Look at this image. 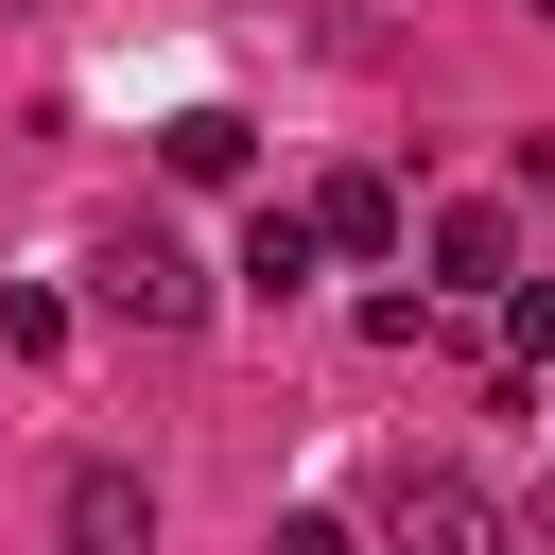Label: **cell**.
<instances>
[{
    "instance_id": "1",
    "label": "cell",
    "mask_w": 555,
    "mask_h": 555,
    "mask_svg": "<svg viewBox=\"0 0 555 555\" xmlns=\"http://www.w3.org/2000/svg\"><path fill=\"white\" fill-rule=\"evenodd\" d=\"M87 295H104L121 330H191V312H208V260H191L156 208H104V225H87Z\"/></svg>"
},
{
    "instance_id": "2",
    "label": "cell",
    "mask_w": 555,
    "mask_h": 555,
    "mask_svg": "<svg viewBox=\"0 0 555 555\" xmlns=\"http://www.w3.org/2000/svg\"><path fill=\"white\" fill-rule=\"evenodd\" d=\"M52 538H69V555H156V486H139L121 451H87V468L52 486Z\"/></svg>"
},
{
    "instance_id": "3",
    "label": "cell",
    "mask_w": 555,
    "mask_h": 555,
    "mask_svg": "<svg viewBox=\"0 0 555 555\" xmlns=\"http://www.w3.org/2000/svg\"><path fill=\"white\" fill-rule=\"evenodd\" d=\"M382 538H399V555H503V503H486L468 468H399V503H382Z\"/></svg>"
},
{
    "instance_id": "4",
    "label": "cell",
    "mask_w": 555,
    "mask_h": 555,
    "mask_svg": "<svg viewBox=\"0 0 555 555\" xmlns=\"http://www.w3.org/2000/svg\"><path fill=\"white\" fill-rule=\"evenodd\" d=\"M434 278H451V295H486V278H520V225H503L486 191H451V208H434Z\"/></svg>"
},
{
    "instance_id": "5",
    "label": "cell",
    "mask_w": 555,
    "mask_h": 555,
    "mask_svg": "<svg viewBox=\"0 0 555 555\" xmlns=\"http://www.w3.org/2000/svg\"><path fill=\"white\" fill-rule=\"evenodd\" d=\"M295 225H312V243H347V260H382V243H399V173H330Z\"/></svg>"
},
{
    "instance_id": "6",
    "label": "cell",
    "mask_w": 555,
    "mask_h": 555,
    "mask_svg": "<svg viewBox=\"0 0 555 555\" xmlns=\"http://www.w3.org/2000/svg\"><path fill=\"white\" fill-rule=\"evenodd\" d=\"M156 156H173V173H191V191H225V173H243V121H225V104H191V121H173V139H156Z\"/></svg>"
},
{
    "instance_id": "7",
    "label": "cell",
    "mask_w": 555,
    "mask_h": 555,
    "mask_svg": "<svg viewBox=\"0 0 555 555\" xmlns=\"http://www.w3.org/2000/svg\"><path fill=\"white\" fill-rule=\"evenodd\" d=\"M312 260H330V243H312V225H295V208H260V225H243V278H260V295H295V278H312Z\"/></svg>"
},
{
    "instance_id": "8",
    "label": "cell",
    "mask_w": 555,
    "mask_h": 555,
    "mask_svg": "<svg viewBox=\"0 0 555 555\" xmlns=\"http://www.w3.org/2000/svg\"><path fill=\"white\" fill-rule=\"evenodd\" d=\"M0 347H17V364H52V347H69V295H35V278H17V295H0Z\"/></svg>"
},
{
    "instance_id": "9",
    "label": "cell",
    "mask_w": 555,
    "mask_h": 555,
    "mask_svg": "<svg viewBox=\"0 0 555 555\" xmlns=\"http://www.w3.org/2000/svg\"><path fill=\"white\" fill-rule=\"evenodd\" d=\"M503 347H520V364L555 347V278H503Z\"/></svg>"
},
{
    "instance_id": "10",
    "label": "cell",
    "mask_w": 555,
    "mask_h": 555,
    "mask_svg": "<svg viewBox=\"0 0 555 555\" xmlns=\"http://www.w3.org/2000/svg\"><path fill=\"white\" fill-rule=\"evenodd\" d=\"M278 555H347V520H330V503H295V520H278Z\"/></svg>"
},
{
    "instance_id": "11",
    "label": "cell",
    "mask_w": 555,
    "mask_h": 555,
    "mask_svg": "<svg viewBox=\"0 0 555 555\" xmlns=\"http://www.w3.org/2000/svg\"><path fill=\"white\" fill-rule=\"evenodd\" d=\"M538 555H555V486H538Z\"/></svg>"
}]
</instances>
